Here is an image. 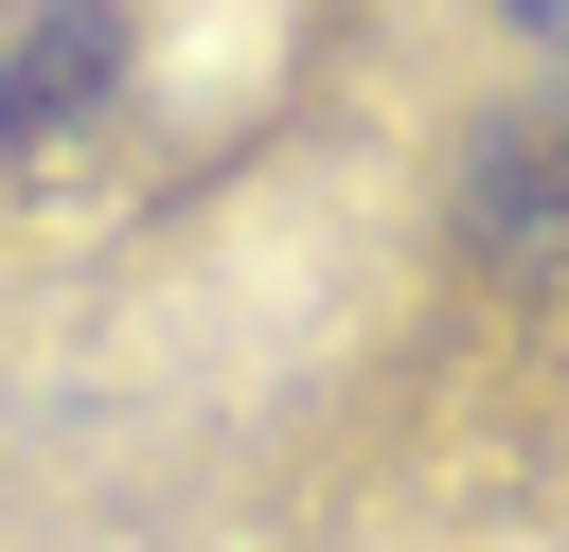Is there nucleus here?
Instances as JSON below:
<instances>
[{
    "instance_id": "f257e3e1",
    "label": "nucleus",
    "mask_w": 569,
    "mask_h": 552,
    "mask_svg": "<svg viewBox=\"0 0 569 552\" xmlns=\"http://www.w3.org/2000/svg\"><path fill=\"white\" fill-rule=\"evenodd\" d=\"M498 18H516V36H569V0H498Z\"/></svg>"
}]
</instances>
